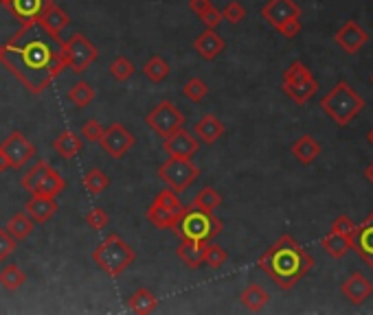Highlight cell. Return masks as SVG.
I'll use <instances>...</instances> for the list:
<instances>
[{
	"instance_id": "83f0119b",
	"label": "cell",
	"mask_w": 373,
	"mask_h": 315,
	"mask_svg": "<svg viewBox=\"0 0 373 315\" xmlns=\"http://www.w3.org/2000/svg\"><path fill=\"white\" fill-rule=\"evenodd\" d=\"M240 300H242V304H244L248 311H252V313H259V311L268 304V300H270V293H268L262 285H257V283H250V285L242 291Z\"/></svg>"
},
{
	"instance_id": "ba28073f",
	"label": "cell",
	"mask_w": 373,
	"mask_h": 315,
	"mask_svg": "<svg viewBox=\"0 0 373 315\" xmlns=\"http://www.w3.org/2000/svg\"><path fill=\"white\" fill-rule=\"evenodd\" d=\"M23 188L29 191L31 195H49V197H57L60 193H64L66 188V180L57 173L49 162L37 160L23 177Z\"/></svg>"
},
{
	"instance_id": "8d00e7d4",
	"label": "cell",
	"mask_w": 373,
	"mask_h": 315,
	"mask_svg": "<svg viewBox=\"0 0 373 315\" xmlns=\"http://www.w3.org/2000/svg\"><path fill=\"white\" fill-rule=\"evenodd\" d=\"M226 261H228V254L224 252V248L218 245V243H213V241H207V248H204V265L211 267V269H220Z\"/></svg>"
},
{
	"instance_id": "8fae6325",
	"label": "cell",
	"mask_w": 373,
	"mask_h": 315,
	"mask_svg": "<svg viewBox=\"0 0 373 315\" xmlns=\"http://www.w3.org/2000/svg\"><path fill=\"white\" fill-rule=\"evenodd\" d=\"M0 153L9 162V169H20L29 165L35 158V147L29 143V138L23 131H11L3 143H0Z\"/></svg>"
},
{
	"instance_id": "6da1fadb",
	"label": "cell",
	"mask_w": 373,
	"mask_h": 315,
	"mask_svg": "<svg viewBox=\"0 0 373 315\" xmlns=\"http://www.w3.org/2000/svg\"><path fill=\"white\" fill-rule=\"evenodd\" d=\"M33 27H20L9 42L0 46V62L29 92H44L66 64L49 42L31 35Z\"/></svg>"
},
{
	"instance_id": "e0dca14e",
	"label": "cell",
	"mask_w": 373,
	"mask_h": 315,
	"mask_svg": "<svg viewBox=\"0 0 373 315\" xmlns=\"http://www.w3.org/2000/svg\"><path fill=\"white\" fill-rule=\"evenodd\" d=\"M341 293L351 304H362L373 295V283L360 271H353L349 278L341 285Z\"/></svg>"
},
{
	"instance_id": "5bb4252c",
	"label": "cell",
	"mask_w": 373,
	"mask_h": 315,
	"mask_svg": "<svg viewBox=\"0 0 373 315\" xmlns=\"http://www.w3.org/2000/svg\"><path fill=\"white\" fill-rule=\"evenodd\" d=\"M262 18L274 31H279L290 20L301 18V7L294 0H268L262 7Z\"/></svg>"
},
{
	"instance_id": "52a82bcc",
	"label": "cell",
	"mask_w": 373,
	"mask_h": 315,
	"mask_svg": "<svg viewBox=\"0 0 373 315\" xmlns=\"http://www.w3.org/2000/svg\"><path fill=\"white\" fill-rule=\"evenodd\" d=\"M60 55L64 59L66 68L75 75H82L99 59V51L90 42L84 33H73L66 42H60Z\"/></svg>"
},
{
	"instance_id": "f5cc1de1",
	"label": "cell",
	"mask_w": 373,
	"mask_h": 315,
	"mask_svg": "<svg viewBox=\"0 0 373 315\" xmlns=\"http://www.w3.org/2000/svg\"><path fill=\"white\" fill-rule=\"evenodd\" d=\"M371 86H373V75H371Z\"/></svg>"
},
{
	"instance_id": "484cf974",
	"label": "cell",
	"mask_w": 373,
	"mask_h": 315,
	"mask_svg": "<svg viewBox=\"0 0 373 315\" xmlns=\"http://www.w3.org/2000/svg\"><path fill=\"white\" fill-rule=\"evenodd\" d=\"M82 149H84V138L80 134L71 131V129L62 131L53 143V151L60 153L62 158H66V160H73L75 155H80Z\"/></svg>"
},
{
	"instance_id": "2e32d148",
	"label": "cell",
	"mask_w": 373,
	"mask_h": 315,
	"mask_svg": "<svg viewBox=\"0 0 373 315\" xmlns=\"http://www.w3.org/2000/svg\"><path fill=\"white\" fill-rule=\"evenodd\" d=\"M163 141H165L163 149L169 158H193L200 149V143L195 141V136L189 134L185 127L167 138H163Z\"/></svg>"
},
{
	"instance_id": "d4e9b609",
	"label": "cell",
	"mask_w": 373,
	"mask_h": 315,
	"mask_svg": "<svg viewBox=\"0 0 373 315\" xmlns=\"http://www.w3.org/2000/svg\"><path fill=\"white\" fill-rule=\"evenodd\" d=\"M290 151L301 165H312L321 155V143L317 141V138H312L310 134H305L299 138V141L292 143Z\"/></svg>"
},
{
	"instance_id": "4dcf8cb0",
	"label": "cell",
	"mask_w": 373,
	"mask_h": 315,
	"mask_svg": "<svg viewBox=\"0 0 373 315\" xmlns=\"http://www.w3.org/2000/svg\"><path fill=\"white\" fill-rule=\"evenodd\" d=\"M94 96H97V92H94V88L88 84V82H77V84H73L71 86V90H68V98H71V103L75 105V108H86V105H90L92 101H94Z\"/></svg>"
},
{
	"instance_id": "9c48e42d",
	"label": "cell",
	"mask_w": 373,
	"mask_h": 315,
	"mask_svg": "<svg viewBox=\"0 0 373 315\" xmlns=\"http://www.w3.org/2000/svg\"><path fill=\"white\" fill-rule=\"evenodd\" d=\"M200 173V167H195L191 158H169L165 165L159 167V177L178 195L198 180Z\"/></svg>"
},
{
	"instance_id": "b9f144b4",
	"label": "cell",
	"mask_w": 373,
	"mask_h": 315,
	"mask_svg": "<svg viewBox=\"0 0 373 315\" xmlns=\"http://www.w3.org/2000/svg\"><path fill=\"white\" fill-rule=\"evenodd\" d=\"M246 18V9L238 3V0H231L226 3V7L222 9V20H228L231 25H240Z\"/></svg>"
},
{
	"instance_id": "836d02e7",
	"label": "cell",
	"mask_w": 373,
	"mask_h": 315,
	"mask_svg": "<svg viewBox=\"0 0 373 315\" xmlns=\"http://www.w3.org/2000/svg\"><path fill=\"white\" fill-rule=\"evenodd\" d=\"M323 250L331 256V259H343V256L351 250V243L345 239V236L336 234V232H327V236H323V241H321Z\"/></svg>"
},
{
	"instance_id": "30bf717a",
	"label": "cell",
	"mask_w": 373,
	"mask_h": 315,
	"mask_svg": "<svg viewBox=\"0 0 373 315\" xmlns=\"http://www.w3.org/2000/svg\"><path fill=\"white\" fill-rule=\"evenodd\" d=\"M185 123H187V116L181 112L178 105L171 103V101L156 103L145 116V125L161 138H167L178 129H183Z\"/></svg>"
},
{
	"instance_id": "7a4b0ae2",
	"label": "cell",
	"mask_w": 373,
	"mask_h": 315,
	"mask_svg": "<svg viewBox=\"0 0 373 315\" xmlns=\"http://www.w3.org/2000/svg\"><path fill=\"white\" fill-rule=\"evenodd\" d=\"M257 265L274 285L288 291L310 274L314 256L294 236L283 234L259 256Z\"/></svg>"
},
{
	"instance_id": "ee69618b",
	"label": "cell",
	"mask_w": 373,
	"mask_h": 315,
	"mask_svg": "<svg viewBox=\"0 0 373 315\" xmlns=\"http://www.w3.org/2000/svg\"><path fill=\"white\" fill-rule=\"evenodd\" d=\"M16 248H18V241L7 232V228H0V263L7 261L16 252Z\"/></svg>"
},
{
	"instance_id": "8992f818",
	"label": "cell",
	"mask_w": 373,
	"mask_h": 315,
	"mask_svg": "<svg viewBox=\"0 0 373 315\" xmlns=\"http://www.w3.org/2000/svg\"><path fill=\"white\" fill-rule=\"evenodd\" d=\"M281 90L297 105H305L310 98L319 92V82L314 79V75L303 62H292L283 72Z\"/></svg>"
},
{
	"instance_id": "44dd1931",
	"label": "cell",
	"mask_w": 373,
	"mask_h": 315,
	"mask_svg": "<svg viewBox=\"0 0 373 315\" xmlns=\"http://www.w3.org/2000/svg\"><path fill=\"white\" fill-rule=\"evenodd\" d=\"M353 250L362 259V263L373 267V212L362 221V226H358L356 239H353Z\"/></svg>"
},
{
	"instance_id": "277c9868",
	"label": "cell",
	"mask_w": 373,
	"mask_h": 315,
	"mask_svg": "<svg viewBox=\"0 0 373 315\" xmlns=\"http://www.w3.org/2000/svg\"><path fill=\"white\" fill-rule=\"evenodd\" d=\"M92 261L102 271H106L110 278H116V276H121L136 261V252L119 234L110 232L106 239L92 250Z\"/></svg>"
},
{
	"instance_id": "9a60e30c",
	"label": "cell",
	"mask_w": 373,
	"mask_h": 315,
	"mask_svg": "<svg viewBox=\"0 0 373 315\" xmlns=\"http://www.w3.org/2000/svg\"><path fill=\"white\" fill-rule=\"evenodd\" d=\"M334 42H336L347 55H356L369 42V33L356 22V20H347V22L336 31V35H334Z\"/></svg>"
},
{
	"instance_id": "816d5d0a",
	"label": "cell",
	"mask_w": 373,
	"mask_h": 315,
	"mask_svg": "<svg viewBox=\"0 0 373 315\" xmlns=\"http://www.w3.org/2000/svg\"><path fill=\"white\" fill-rule=\"evenodd\" d=\"M0 3H3V5H7V0H0Z\"/></svg>"
},
{
	"instance_id": "e575fe53",
	"label": "cell",
	"mask_w": 373,
	"mask_h": 315,
	"mask_svg": "<svg viewBox=\"0 0 373 315\" xmlns=\"http://www.w3.org/2000/svg\"><path fill=\"white\" fill-rule=\"evenodd\" d=\"M27 283V274L18 267V265H7L0 271V285H3L7 291H16L20 289Z\"/></svg>"
},
{
	"instance_id": "74e56055",
	"label": "cell",
	"mask_w": 373,
	"mask_h": 315,
	"mask_svg": "<svg viewBox=\"0 0 373 315\" xmlns=\"http://www.w3.org/2000/svg\"><path fill=\"white\" fill-rule=\"evenodd\" d=\"M329 230H331V232H336V234H341V236H345V239L351 243V250H353V239H356V230H358V226L353 224V221L349 219V217H345V214L336 217Z\"/></svg>"
},
{
	"instance_id": "1f68e13d",
	"label": "cell",
	"mask_w": 373,
	"mask_h": 315,
	"mask_svg": "<svg viewBox=\"0 0 373 315\" xmlns=\"http://www.w3.org/2000/svg\"><path fill=\"white\" fill-rule=\"evenodd\" d=\"M82 182H84V188L90 195H99V193H104L110 186V175L106 171H102V169H90V171L84 173Z\"/></svg>"
},
{
	"instance_id": "7c38bea8",
	"label": "cell",
	"mask_w": 373,
	"mask_h": 315,
	"mask_svg": "<svg viewBox=\"0 0 373 315\" xmlns=\"http://www.w3.org/2000/svg\"><path fill=\"white\" fill-rule=\"evenodd\" d=\"M99 145L110 158H114V160H121V158L136 145V138L126 125L112 123L108 129H104V136H102Z\"/></svg>"
},
{
	"instance_id": "cb8c5ba5",
	"label": "cell",
	"mask_w": 373,
	"mask_h": 315,
	"mask_svg": "<svg viewBox=\"0 0 373 315\" xmlns=\"http://www.w3.org/2000/svg\"><path fill=\"white\" fill-rule=\"evenodd\" d=\"M224 131H226L224 123L213 114H204L200 121L195 123V136H198L204 145H215L224 136Z\"/></svg>"
},
{
	"instance_id": "5b68a950",
	"label": "cell",
	"mask_w": 373,
	"mask_h": 315,
	"mask_svg": "<svg viewBox=\"0 0 373 315\" xmlns=\"http://www.w3.org/2000/svg\"><path fill=\"white\" fill-rule=\"evenodd\" d=\"M224 230V224L215 217L213 212L200 210L195 206H189L183 210L178 226H176V234L185 236V239H195V241H213L215 236Z\"/></svg>"
},
{
	"instance_id": "f6af8a7d",
	"label": "cell",
	"mask_w": 373,
	"mask_h": 315,
	"mask_svg": "<svg viewBox=\"0 0 373 315\" xmlns=\"http://www.w3.org/2000/svg\"><path fill=\"white\" fill-rule=\"evenodd\" d=\"M198 18L202 20V25H204L207 29H218V27L222 25V11L215 7V5H211L207 11H202Z\"/></svg>"
},
{
	"instance_id": "f1b7e54d",
	"label": "cell",
	"mask_w": 373,
	"mask_h": 315,
	"mask_svg": "<svg viewBox=\"0 0 373 315\" xmlns=\"http://www.w3.org/2000/svg\"><path fill=\"white\" fill-rule=\"evenodd\" d=\"M5 228H7V232L13 236V239L20 243V241H25V239H29L31 232H33V228H35V224H33L31 217L23 210V212H16L11 219L7 221Z\"/></svg>"
},
{
	"instance_id": "d590c367",
	"label": "cell",
	"mask_w": 373,
	"mask_h": 315,
	"mask_svg": "<svg viewBox=\"0 0 373 315\" xmlns=\"http://www.w3.org/2000/svg\"><path fill=\"white\" fill-rule=\"evenodd\" d=\"M183 94H185V98H189L191 103H200L209 94V86L202 82L200 77H191L189 82L183 86Z\"/></svg>"
},
{
	"instance_id": "bcb514c9",
	"label": "cell",
	"mask_w": 373,
	"mask_h": 315,
	"mask_svg": "<svg viewBox=\"0 0 373 315\" xmlns=\"http://www.w3.org/2000/svg\"><path fill=\"white\" fill-rule=\"evenodd\" d=\"M279 33H281L283 37H288V39L297 37V35L301 33V18H294V20H290V22H286V25L279 29Z\"/></svg>"
},
{
	"instance_id": "f546056e",
	"label": "cell",
	"mask_w": 373,
	"mask_h": 315,
	"mask_svg": "<svg viewBox=\"0 0 373 315\" xmlns=\"http://www.w3.org/2000/svg\"><path fill=\"white\" fill-rule=\"evenodd\" d=\"M169 64H167V59H163L161 55H152L145 66H143V75L149 79L152 84H161L165 82V79L169 77Z\"/></svg>"
},
{
	"instance_id": "7402d4cb",
	"label": "cell",
	"mask_w": 373,
	"mask_h": 315,
	"mask_svg": "<svg viewBox=\"0 0 373 315\" xmlns=\"http://www.w3.org/2000/svg\"><path fill=\"white\" fill-rule=\"evenodd\" d=\"M185 206L181 210H169L161 204H154L147 208V221L154 226V228H159V230H176V226H178V219H181V214H183Z\"/></svg>"
},
{
	"instance_id": "4316f807",
	"label": "cell",
	"mask_w": 373,
	"mask_h": 315,
	"mask_svg": "<svg viewBox=\"0 0 373 315\" xmlns=\"http://www.w3.org/2000/svg\"><path fill=\"white\" fill-rule=\"evenodd\" d=\"M159 307V298L149 289H136L128 298V309L136 315H147L154 313Z\"/></svg>"
},
{
	"instance_id": "3957f363",
	"label": "cell",
	"mask_w": 373,
	"mask_h": 315,
	"mask_svg": "<svg viewBox=\"0 0 373 315\" xmlns=\"http://www.w3.org/2000/svg\"><path fill=\"white\" fill-rule=\"evenodd\" d=\"M365 105L367 101L347 82H338L321 98V110L338 127H347L362 112Z\"/></svg>"
},
{
	"instance_id": "4fadbf2b",
	"label": "cell",
	"mask_w": 373,
	"mask_h": 315,
	"mask_svg": "<svg viewBox=\"0 0 373 315\" xmlns=\"http://www.w3.org/2000/svg\"><path fill=\"white\" fill-rule=\"evenodd\" d=\"M35 25H40L49 37H53L57 44L62 42V31L71 25V18L68 13L60 7V5H55L53 0H47L40 15H37L35 20Z\"/></svg>"
},
{
	"instance_id": "d6a6232c",
	"label": "cell",
	"mask_w": 373,
	"mask_h": 315,
	"mask_svg": "<svg viewBox=\"0 0 373 315\" xmlns=\"http://www.w3.org/2000/svg\"><path fill=\"white\" fill-rule=\"evenodd\" d=\"M191 206L200 208V210H207V212H213L215 208L222 206V195L215 191L213 186H204V188L198 191V195L193 197Z\"/></svg>"
},
{
	"instance_id": "f35d334b",
	"label": "cell",
	"mask_w": 373,
	"mask_h": 315,
	"mask_svg": "<svg viewBox=\"0 0 373 315\" xmlns=\"http://www.w3.org/2000/svg\"><path fill=\"white\" fill-rule=\"evenodd\" d=\"M110 75L116 79V82H128V79L134 75V64L130 62L128 57H114L110 64Z\"/></svg>"
},
{
	"instance_id": "ab89813d",
	"label": "cell",
	"mask_w": 373,
	"mask_h": 315,
	"mask_svg": "<svg viewBox=\"0 0 373 315\" xmlns=\"http://www.w3.org/2000/svg\"><path fill=\"white\" fill-rule=\"evenodd\" d=\"M154 204H161V206H165V208H169V210H181V208H183L178 193L171 191L169 186H167V188H161L159 193L154 195Z\"/></svg>"
},
{
	"instance_id": "ffe728a7",
	"label": "cell",
	"mask_w": 373,
	"mask_h": 315,
	"mask_svg": "<svg viewBox=\"0 0 373 315\" xmlns=\"http://www.w3.org/2000/svg\"><path fill=\"white\" fill-rule=\"evenodd\" d=\"M204 248H207V241H195V239H185V236H181V243L176 248V256H178L189 269H198L204 265Z\"/></svg>"
},
{
	"instance_id": "60d3db41",
	"label": "cell",
	"mask_w": 373,
	"mask_h": 315,
	"mask_svg": "<svg viewBox=\"0 0 373 315\" xmlns=\"http://www.w3.org/2000/svg\"><path fill=\"white\" fill-rule=\"evenodd\" d=\"M80 136L84 138V143H99L104 136V125L97 121V118H88V121L82 125Z\"/></svg>"
},
{
	"instance_id": "603a6c76",
	"label": "cell",
	"mask_w": 373,
	"mask_h": 315,
	"mask_svg": "<svg viewBox=\"0 0 373 315\" xmlns=\"http://www.w3.org/2000/svg\"><path fill=\"white\" fill-rule=\"evenodd\" d=\"M224 39L215 33V29H204L198 37H195L193 49L202 59H215L222 51H224Z\"/></svg>"
},
{
	"instance_id": "d6986e66",
	"label": "cell",
	"mask_w": 373,
	"mask_h": 315,
	"mask_svg": "<svg viewBox=\"0 0 373 315\" xmlns=\"http://www.w3.org/2000/svg\"><path fill=\"white\" fill-rule=\"evenodd\" d=\"M47 0H7V9L20 20V27H35V20L40 15Z\"/></svg>"
},
{
	"instance_id": "7bdbcfd3",
	"label": "cell",
	"mask_w": 373,
	"mask_h": 315,
	"mask_svg": "<svg viewBox=\"0 0 373 315\" xmlns=\"http://www.w3.org/2000/svg\"><path fill=\"white\" fill-rule=\"evenodd\" d=\"M108 221H110V214H108L104 208H90V210L86 212V224H88L92 230H102V228H106Z\"/></svg>"
},
{
	"instance_id": "f907efd6",
	"label": "cell",
	"mask_w": 373,
	"mask_h": 315,
	"mask_svg": "<svg viewBox=\"0 0 373 315\" xmlns=\"http://www.w3.org/2000/svg\"><path fill=\"white\" fill-rule=\"evenodd\" d=\"M367 141L371 143V147H373V127L369 129V134H367Z\"/></svg>"
},
{
	"instance_id": "c3c4849f",
	"label": "cell",
	"mask_w": 373,
	"mask_h": 315,
	"mask_svg": "<svg viewBox=\"0 0 373 315\" xmlns=\"http://www.w3.org/2000/svg\"><path fill=\"white\" fill-rule=\"evenodd\" d=\"M365 177H367V182H369V184H373V162L365 169Z\"/></svg>"
},
{
	"instance_id": "ac0fdd59",
	"label": "cell",
	"mask_w": 373,
	"mask_h": 315,
	"mask_svg": "<svg viewBox=\"0 0 373 315\" xmlns=\"http://www.w3.org/2000/svg\"><path fill=\"white\" fill-rule=\"evenodd\" d=\"M60 210L57 206L55 197H49V195H31L29 202L25 204V212L33 219V224H47L49 219H53L55 212Z\"/></svg>"
},
{
	"instance_id": "681fc988",
	"label": "cell",
	"mask_w": 373,
	"mask_h": 315,
	"mask_svg": "<svg viewBox=\"0 0 373 315\" xmlns=\"http://www.w3.org/2000/svg\"><path fill=\"white\" fill-rule=\"evenodd\" d=\"M5 171H9V162L5 160V155L0 153V173H5Z\"/></svg>"
},
{
	"instance_id": "7dc6e473",
	"label": "cell",
	"mask_w": 373,
	"mask_h": 315,
	"mask_svg": "<svg viewBox=\"0 0 373 315\" xmlns=\"http://www.w3.org/2000/svg\"><path fill=\"white\" fill-rule=\"evenodd\" d=\"M213 3L211 0H189V9L195 13V15H200L202 11H207Z\"/></svg>"
}]
</instances>
